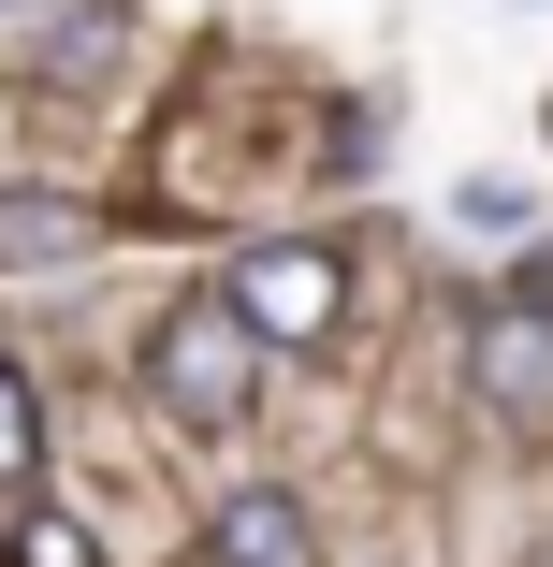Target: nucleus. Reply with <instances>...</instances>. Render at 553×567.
<instances>
[{"label": "nucleus", "mask_w": 553, "mask_h": 567, "mask_svg": "<svg viewBox=\"0 0 553 567\" xmlns=\"http://www.w3.org/2000/svg\"><path fill=\"white\" fill-rule=\"evenodd\" d=\"M146 393L190 422V436H234L263 408V334L234 320V291H175L146 320Z\"/></svg>", "instance_id": "f257e3e1"}, {"label": "nucleus", "mask_w": 553, "mask_h": 567, "mask_svg": "<svg viewBox=\"0 0 553 567\" xmlns=\"http://www.w3.org/2000/svg\"><path fill=\"white\" fill-rule=\"evenodd\" d=\"M336 306H350V262L336 248H248V277H234V320L263 334V350H320Z\"/></svg>", "instance_id": "f03ea898"}, {"label": "nucleus", "mask_w": 553, "mask_h": 567, "mask_svg": "<svg viewBox=\"0 0 553 567\" xmlns=\"http://www.w3.org/2000/svg\"><path fill=\"white\" fill-rule=\"evenodd\" d=\"M467 393H481L510 436H539V422H553V320H510V306H495V320L467 334Z\"/></svg>", "instance_id": "7ed1b4c3"}, {"label": "nucleus", "mask_w": 553, "mask_h": 567, "mask_svg": "<svg viewBox=\"0 0 553 567\" xmlns=\"http://www.w3.org/2000/svg\"><path fill=\"white\" fill-rule=\"evenodd\" d=\"M218 567H306V509L291 495H234L218 509Z\"/></svg>", "instance_id": "20e7f679"}, {"label": "nucleus", "mask_w": 553, "mask_h": 567, "mask_svg": "<svg viewBox=\"0 0 553 567\" xmlns=\"http://www.w3.org/2000/svg\"><path fill=\"white\" fill-rule=\"evenodd\" d=\"M73 248H88V204H59V189L0 204V262H73Z\"/></svg>", "instance_id": "39448f33"}, {"label": "nucleus", "mask_w": 553, "mask_h": 567, "mask_svg": "<svg viewBox=\"0 0 553 567\" xmlns=\"http://www.w3.org/2000/svg\"><path fill=\"white\" fill-rule=\"evenodd\" d=\"M30 451H44V393H30V364H0V495L30 481Z\"/></svg>", "instance_id": "423d86ee"}, {"label": "nucleus", "mask_w": 553, "mask_h": 567, "mask_svg": "<svg viewBox=\"0 0 553 567\" xmlns=\"http://www.w3.org/2000/svg\"><path fill=\"white\" fill-rule=\"evenodd\" d=\"M16 567H102V553H88V524L44 509V524H16Z\"/></svg>", "instance_id": "0eeeda50"}]
</instances>
